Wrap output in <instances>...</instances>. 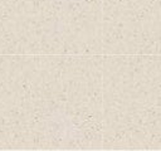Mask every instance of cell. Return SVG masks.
Instances as JSON below:
<instances>
[]
</instances>
